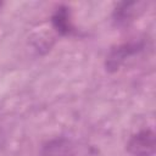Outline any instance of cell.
I'll return each mask as SVG.
<instances>
[{
	"label": "cell",
	"mask_w": 156,
	"mask_h": 156,
	"mask_svg": "<svg viewBox=\"0 0 156 156\" xmlns=\"http://www.w3.org/2000/svg\"><path fill=\"white\" fill-rule=\"evenodd\" d=\"M54 28L61 34H68L72 30V23L69 18V12L66 6H60L51 18Z\"/></svg>",
	"instance_id": "4"
},
{
	"label": "cell",
	"mask_w": 156,
	"mask_h": 156,
	"mask_svg": "<svg viewBox=\"0 0 156 156\" xmlns=\"http://www.w3.org/2000/svg\"><path fill=\"white\" fill-rule=\"evenodd\" d=\"M139 50V45L135 44H123L117 46L116 49H113L107 60H106V69L107 71H116L118 69V67L121 66V63L132 54L136 52Z\"/></svg>",
	"instance_id": "2"
},
{
	"label": "cell",
	"mask_w": 156,
	"mask_h": 156,
	"mask_svg": "<svg viewBox=\"0 0 156 156\" xmlns=\"http://www.w3.org/2000/svg\"><path fill=\"white\" fill-rule=\"evenodd\" d=\"M73 146L66 139H56L50 141L41 152V156H73Z\"/></svg>",
	"instance_id": "3"
},
{
	"label": "cell",
	"mask_w": 156,
	"mask_h": 156,
	"mask_svg": "<svg viewBox=\"0 0 156 156\" xmlns=\"http://www.w3.org/2000/svg\"><path fill=\"white\" fill-rule=\"evenodd\" d=\"M1 7H2V2H0V10H1Z\"/></svg>",
	"instance_id": "5"
},
{
	"label": "cell",
	"mask_w": 156,
	"mask_h": 156,
	"mask_svg": "<svg viewBox=\"0 0 156 156\" xmlns=\"http://www.w3.org/2000/svg\"><path fill=\"white\" fill-rule=\"evenodd\" d=\"M127 150L133 156H154L156 150L155 132L143 129L133 134L127 143Z\"/></svg>",
	"instance_id": "1"
}]
</instances>
